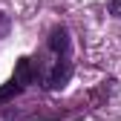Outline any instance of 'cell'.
<instances>
[{
  "label": "cell",
  "mask_w": 121,
  "mask_h": 121,
  "mask_svg": "<svg viewBox=\"0 0 121 121\" xmlns=\"http://www.w3.org/2000/svg\"><path fill=\"white\" fill-rule=\"evenodd\" d=\"M35 81V69H32V60L29 58H20L17 60V66H14V75H12V81L6 86H0V104L14 98V95H20L23 89Z\"/></svg>",
  "instance_id": "6da1fadb"
},
{
  "label": "cell",
  "mask_w": 121,
  "mask_h": 121,
  "mask_svg": "<svg viewBox=\"0 0 121 121\" xmlns=\"http://www.w3.org/2000/svg\"><path fill=\"white\" fill-rule=\"evenodd\" d=\"M6 29H9V20H6V14L0 12V35H6Z\"/></svg>",
  "instance_id": "7a4b0ae2"
}]
</instances>
